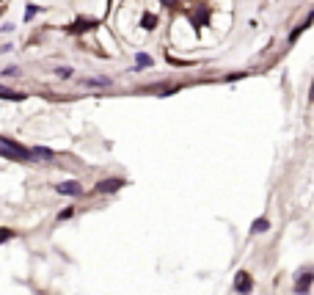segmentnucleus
<instances>
[{
	"instance_id": "20e7f679",
	"label": "nucleus",
	"mask_w": 314,
	"mask_h": 295,
	"mask_svg": "<svg viewBox=\"0 0 314 295\" xmlns=\"http://www.w3.org/2000/svg\"><path fill=\"white\" fill-rule=\"evenodd\" d=\"M55 190L64 193V196H80V193H83V185L75 182V179H69V182H58V185H55Z\"/></svg>"
},
{
	"instance_id": "39448f33",
	"label": "nucleus",
	"mask_w": 314,
	"mask_h": 295,
	"mask_svg": "<svg viewBox=\"0 0 314 295\" xmlns=\"http://www.w3.org/2000/svg\"><path fill=\"white\" fill-rule=\"evenodd\" d=\"M28 94H19V91H11V89H3L0 86V100H11V102H22Z\"/></svg>"
},
{
	"instance_id": "f257e3e1",
	"label": "nucleus",
	"mask_w": 314,
	"mask_h": 295,
	"mask_svg": "<svg viewBox=\"0 0 314 295\" xmlns=\"http://www.w3.org/2000/svg\"><path fill=\"white\" fill-rule=\"evenodd\" d=\"M124 185H127V179H121V177L102 179V182H97V193H116V190H121Z\"/></svg>"
},
{
	"instance_id": "9b49d317",
	"label": "nucleus",
	"mask_w": 314,
	"mask_h": 295,
	"mask_svg": "<svg viewBox=\"0 0 314 295\" xmlns=\"http://www.w3.org/2000/svg\"><path fill=\"white\" fill-rule=\"evenodd\" d=\"M14 237V229H0V243H6Z\"/></svg>"
},
{
	"instance_id": "423d86ee",
	"label": "nucleus",
	"mask_w": 314,
	"mask_h": 295,
	"mask_svg": "<svg viewBox=\"0 0 314 295\" xmlns=\"http://www.w3.org/2000/svg\"><path fill=\"white\" fill-rule=\"evenodd\" d=\"M270 229V221L267 218H256L254 224H251V232H254V235H259V232H267Z\"/></svg>"
},
{
	"instance_id": "ddd939ff",
	"label": "nucleus",
	"mask_w": 314,
	"mask_h": 295,
	"mask_svg": "<svg viewBox=\"0 0 314 295\" xmlns=\"http://www.w3.org/2000/svg\"><path fill=\"white\" fill-rule=\"evenodd\" d=\"M138 66H152V58H149V55H138Z\"/></svg>"
},
{
	"instance_id": "1a4fd4ad",
	"label": "nucleus",
	"mask_w": 314,
	"mask_h": 295,
	"mask_svg": "<svg viewBox=\"0 0 314 295\" xmlns=\"http://www.w3.org/2000/svg\"><path fill=\"white\" fill-rule=\"evenodd\" d=\"M55 75L64 77V80H69V77H72V69H69V66H58V69H55Z\"/></svg>"
},
{
	"instance_id": "6e6552de",
	"label": "nucleus",
	"mask_w": 314,
	"mask_h": 295,
	"mask_svg": "<svg viewBox=\"0 0 314 295\" xmlns=\"http://www.w3.org/2000/svg\"><path fill=\"white\" fill-rule=\"evenodd\" d=\"M53 149H47V147H36L33 149V157H53Z\"/></svg>"
},
{
	"instance_id": "2eb2a0df",
	"label": "nucleus",
	"mask_w": 314,
	"mask_h": 295,
	"mask_svg": "<svg viewBox=\"0 0 314 295\" xmlns=\"http://www.w3.org/2000/svg\"><path fill=\"white\" fill-rule=\"evenodd\" d=\"M36 17V6H28V11H25V19H33Z\"/></svg>"
},
{
	"instance_id": "f8f14e48",
	"label": "nucleus",
	"mask_w": 314,
	"mask_h": 295,
	"mask_svg": "<svg viewBox=\"0 0 314 295\" xmlns=\"http://www.w3.org/2000/svg\"><path fill=\"white\" fill-rule=\"evenodd\" d=\"M3 75H6V77H19V75H22V72H19L17 66H8V69L3 72Z\"/></svg>"
},
{
	"instance_id": "7ed1b4c3",
	"label": "nucleus",
	"mask_w": 314,
	"mask_h": 295,
	"mask_svg": "<svg viewBox=\"0 0 314 295\" xmlns=\"http://www.w3.org/2000/svg\"><path fill=\"white\" fill-rule=\"evenodd\" d=\"M234 287H237V293H240V295H248L251 290H254V279H251L245 271H240V273H237V279H234Z\"/></svg>"
},
{
	"instance_id": "dca6fc26",
	"label": "nucleus",
	"mask_w": 314,
	"mask_h": 295,
	"mask_svg": "<svg viewBox=\"0 0 314 295\" xmlns=\"http://www.w3.org/2000/svg\"><path fill=\"white\" fill-rule=\"evenodd\" d=\"M66 218H72V207H69V210H64V213L58 215V221H66Z\"/></svg>"
},
{
	"instance_id": "4468645a",
	"label": "nucleus",
	"mask_w": 314,
	"mask_h": 295,
	"mask_svg": "<svg viewBox=\"0 0 314 295\" xmlns=\"http://www.w3.org/2000/svg\"><path fill=\"white\" fill-rule=\"evenodd\" d=\"M154 25H157V19H154V17H143V28H149V30H152Z\"/></svg>"
},
{
	"instance_id": "f03ea898",
	"label": "nucleus",
	"mask_w": 314,
	"mask_h": 295,
	"mask_svg": "<svg viewBox=\"0 0 314 295\" xmlns=\"http://www.w3.org/2000/svg\"><path fill=\"white\" fill-rule=\"evenodd\" d=\"M312 284H314V271H306V273H301V276L295 279V295H306Z\"/></svg>"
},
{
	"instance_id": "f3484780",
	"label": "nucleus",
	"mask_w": 314,
	"mask_h": 295,
	"mask_svg": "<svg viewBox=\"0 0 314 295\" xmlns=\"http://www.w3.org/2000/svg\"><path fill=\"white\" fill-rule=\"evenodd\" d=\"M309 102L314 105V83H312V94H309Z\"/></svg>"
},
{
	"instance_id": "0eeeda50",
	"label": "nucleus",
	"mask_w": 314,
	"mask_h": 295,
	"mask_svg": "<svg viewBox=\"0 0 314 295\" xmlns=\"http://www.w3.org/2000/svg\"><path fill=\"white\" fill-rule=\"evenodd\" d=\"M83 86H97V89H102V86H110V80H107V77H86Z\"/></svg>"
},
{
	"instance_id": "9d476101",
	"label": "nucleus",
	"mask_w": 314,
	"mask_h": 295,
	"mask_svg": "<svg viewBox=\"0 0 314 295\" xmlns=\"http://www.w3.org/2000/svg\"><path fill=\"white\" fill-rule=\"evenodd\" d=\"M91 25H94V22H89V19H83V22H75V25H72V30H89Z\"/></svg>"
}]
</instances>
